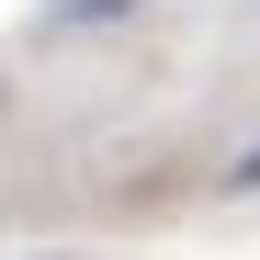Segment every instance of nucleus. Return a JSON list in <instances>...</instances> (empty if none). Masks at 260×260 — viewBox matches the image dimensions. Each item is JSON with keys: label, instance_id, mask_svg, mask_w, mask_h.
Segmentation results:
<instances>
[{"label": "nucleus", "instance_id": "nucleus-1", "mask_svg": "<svg viewBox=\"0 0 260 260\" xmlns=\"http://www.w3.org/2000/svg\"><path fill=\"white\" fill-rule=\"evenodd\" d=\"M238 181H260V158H249V170H238Z\"/></svg>", "mask_w": 260, "mask_h": 260}]
</instances>
